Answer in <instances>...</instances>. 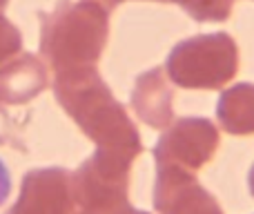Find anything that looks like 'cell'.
Wrapping results in <instances>:
<instances>
[{"label":"cell","mask_w":254,"mask_h":214,"mask_svg":"<svg viewBox=\"0 0 254 214\" xmlns=\"http://www.w3.org/2000/svg\"><path fill=\"white\" fill-rule=\"evenodd\" d=\"M94 2H98V4H101V7H105L107 11L112 13V11H114L116 7H119V4H123L125 0H94Z\"/></svg>","instance_id":"cell-14"},{"label":"cell","mask_w":254,"mask_h":214,"mask_svg":"<svg viewBox=\"0 0 254 214\" xmlns=\"http://www.w3.org/2000/svg\"><path fill=\"white\" fill-rule=\"evenodd\" d=\"M219 125L232 136L254 134V85L237 83L225 89L216 103Z\"/></svg>","instance_id":"cell-10"},{"label":"cell","mask_w":254,"mask_h":214,"mask_svg":"<svg viewBox=\"0 0 254 214\" xmlns=\"http://www.w3.org/2000/svg\"><path fill=\"white\" fill-rule=\"evenodd\" d=\"M219 130L210 118L185 116L172 121L154 145L156 167L196 172L219 149Z\"/></svg>","instance_id":"cell-5"},{"label":"cell","mask_w":254,"mask_h":214,"mask_svg":"<svg viewBox=\"0 0 254 214\" xmlns=\"http://www.w3.org/2000/svg\"><path fill=\"white\" fill-rule=\"evenodd\" d=\"M49 85L45 63L34 54H18L0 65V103L25 105Z\"/></svg>","instance_id":"cell-8"},{"label":"cell","mask_w":254,"mask_h":214,"mask_svg":"<svg viewBox=\"0 0 254 214\" xmlns=\"http://www.w3.org/2000/svg\"><path fill=\"white\" fill-rule=\"evenodd\" d=\"M154 210L158 214H223L216 199L196 181L194 172L156 167Z\"/></svg>","instance_id":"cell-7"},{"label":"cell","mask_w":254,"mask_h":214,"mask_svg":"<svg viewBox=\"0 0 254 214\" xmlns=\"http://www.w3.org/2000/svg\"><path fill=\"white\" fill-rule=\"evenodd\" d=\"M54 96L83 134L96 143V149L127 161H134L143 152L138 130L96 67L56 74Z\"/></svg>","instance_id":"cell-1"},{"label":"cell","mask_w":254,"mask_h":214,"mask_svg":"<svg viewBox=\"0 0 254 214\" xmlns=\"http://www.w3.org/2000/svg\"><path fill=\"white\" fill-rule=\"evenodd\" d=\"M74 208V174L65 167H40L25 174L20 197L7 214H71Z\"/></svg>","instance_id":"cell-6"},{"label":"cell","mask_w":254,"mask_h":214,"mask_svg":"<svg viewBox=\"0 0 254 214\" xmlns=\"http://www.w3.org/2000/svg\"><path fill=\"white\" fill-rule=\"evenodd\" d=\"M116 214H149V212H143V210H136V208H131V206H129V203H127V206H123V208H121V210H119V212H116Z\"/></svg>","instance_id":"cell-15"},{"label":"cell","mask_w":254,"mask_h":214,"mask_svg":"<svg viewBox=\"0 0 254 214\" xmlns=\"http://www.w3.org/2000/svg\"><path fill=\"white\" fill-rule=\"evenodd\" d=\"M239 71V47L225 31L201 34L174 45L165 74L181 89H221Z\"/></svg>","instance_id":"cell-3"},{"label":"cell","mask_w":254,"mask_h":214,"mask_svg":"<svg viewBox=\"0 0 254 214\" xmlns=\"http://www.w3.org/2000/svg\"><path fill=\"white\" fill-rule=\"evenodd\" d=\"M172 101H174V92L170 89L163 67H154L136 78L131 89V107L145 125L154 130H165L174 121Z\"/></svg>","instance_id":"cell-9"},{"label":"cell","mask_w":254,"mask_h":214,"mask_svg":"<svg viewBox=\"0 0 254 214\" xmlns=\"http://www.w3.org/2000/svg\"><path fill=\"white\" fill-rule=\"evenodd\" d=\"M131 163L134 161L96 149L74 174L76 206L96 214H116L129 203Z\"/></svg>","instance_id":"cell-4"},{"label":"cell","mask_w":254,"mask_h":214,"mask_svg":"<svg viewBox=\"0 0 254 214\" xmlns=\"http://www.w3.org/2000/svg\"><path fill=\"white\" fill-rule=\"evenodd\" d=\"M22 49V34L2 11H0V65L18 56Z\"/></svg>","instance_id":"cell-12"},{"label":"cell","mask_w":254,"mask_h":214,"mask_svg":"<svg viewBox=\"0 0 254 214\" xmlns=\"http://www.w3.org/2000/svg\"><path fill=\"white\" fill-rule=\"evenodd\" d=\"M183 7L196 22H225L232 13L234 0H156Z\"/></svg>","instance_id":"cell-11"},{"label":"cell","mask_w":254,"mask_h":214,"mask_svg":"<svg viewBox=\"0 0 254 214\" xmlns=\"http://www.w3.org/2000/svg\"><path fill=\"white\" fill-rule=\"evenodd\" d=\"M71 214H96V212H89V210H83V208H80L78 212H71Z\"/></svg>","instance_id":"cell-17"},{"label":"cell","mask_w":254,"mask_h":214,"mask_svg":"<svg viewBox=\"0 0 254 214\" xmlns=\"http://www.w3.org/2000/svg\"><path fill=\"white\" fill-rule=\"evenodd\" d=\"M9 192H11V174H9L7 165L0 161V206L7 201Z\"/></svg>","instance_id":"cell-13"},{"label":"cell","mask_w":254,"mask_h":214,"mask_svg":"<svg viewBox=\"0 0 254 214\" xmlns=\"http://www.w3.org/2000/svg\"><path fill=\"white\" fill-rule=\"evenodd\" d=\"M248 185H250V192H252V197H254V165H252V170H250V176H248Z\"/></svg>","instance_id":"cell-16"},{"label":"cell","mask_w":254,"mask_h":214,"mask_svg":"<svg viewBox=\"0 0 254 214\" xmlns=\"http://www.w3.org/2000/svg\"><path fill=\"white\" fill-rule=\"evenodd\" d=\"M110 38V11L94 0H61L40 13V54L54 74L92 70Z\"/></svg>","instance_id":"cell-2"}]
</instances>
